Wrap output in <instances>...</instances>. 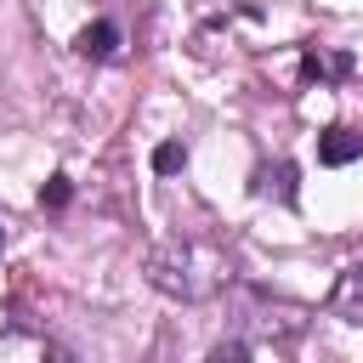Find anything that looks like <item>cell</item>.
<instances>
[{
  "instance_id": "277c9868",
  "label": "cell",
  "mask_w": 363,
  "mask_h": 363,
  "mask_svg": "<svg viewBox=\"0 0 363 363\" xmlns=\"http://www.w3.org/2000/svg\"><path fill=\"white\" fill-rule=\"evenodd\" d=\"M318 159L323 164H352V159H363V136L346 130V125H335V130L318 136Z\"/></svg>"
},
{
  "instance_id": "5b68a950",
  "label": "cell",
  "mask_w": 363,
  "mask_h": 363,
  "mask_svg": "<svg viewBox=\"0 0 363 363\" xmlns=\"http://www.w3.org/2000/svg\"><path fill=\"white\" fill-rule=\"evenodd\" d=\"M79 51H85V57H96V62H102V57H113V51H119V23H108V17H102V23H91V28L79 34Z\"/></svg>"
},
{
  "instance_id": "3957f363",
  "label": "cell",
  "mask_w": 363,
  "mask_h": 363,
  "mask_svg": "<svg viewBox=\"0 0 363 363\" xmlns=\"http://www.w3.org/2000/svg\"><path fill=\"white\" fill-rule=\"evenodd\" d=\"M329 312L363 329V261H357V267H346V272L335 278V295H329Z\"/></svg>"
},
{
  "instance_id": "9c48e42d",
  "label": "cell",
  "mask_w": 363,
  "mask_h": 363,
  "mask_svg": "<svg viewBox=\"0 0 363 363\" xmlns=\"http://www.w3.org/2000/svg\"><path fill=\"white\" fill-rule=\"evenodd\" d=\"M40 204H51V210H62V204H68V176H51V187L40 193Z\"/></svg>"
},
{
  "instance_id": "52a82bcc",
  "label": "cell",
  "mask_w": 363,
  "mask_h": 363,
  "mask_svg": "<svg viewBox=\"0 0 363 363\" xmlns=\"http://www.w3.org/2000/svg\"><path fill=\"white\" fill-rule=\"evenodd\" d=\"M182 164H187V147H182V142H164V147L153 153V170H159V176H170V170H182Z\"/></svg>"
},
{
  "instance_id": "6da1fadb",
  "label": "cell",
  "mask_w": 363,
  "mask_h": 363,
  "mask_svg": "<svg viewBox=\"0 0 363 363\" xmlns=\"http://www.w3.org/2000/svg\"><path fill=\"white\" fill-rule=\"evenodd\" d=\"M147 278H153V289H164L176 301H210V295L233 289V255L204 233H182L147 255Z\"/></svg>"
},
{
  "instance_id": "8992f818",
  "label": "cell",
  "mask_w": 363,
  "mask_h": 363,
  "mask_svg": "<svg viewBox=\"0 0 363 363\" xmlns=\"http://www.w3.org/2000/svg\"><path fill=\"white\" fill-rule=\"evenodd\" d=\"M306 74L312 79H340V74H352V57H340V51H306Z\"/></svg>"
},
{
  "instance_id": "7a4b0ae2",
  "label": "cell",
  "mask_w": 363,
  "mask_h": 363,
  "mask_svg": "<svg viewBox=\"0 0 363 363\" xmlns=\"http://www.w3.org/2000/svg\"><path fill=\"white\" fill-rule=\"evenodd\" d=\"M0 363H74L51 335L34 329H0Z\"/></svg>"
},
{
  "instance_id": "30bf717a",
  "label": "cell",
  "mask_w": 363,
  "mask_h": 363,
  "mask_svg": "<svg viewBox=\"0 0 363 363\" xmlns=\"http://www.w3.org/2000/svg\"><path fill=\"white\" fill-rule=\"evenodd\" d=\"M0 250H6V221H0Z\"/></svg>"
},
{
  "instance_id": "ba28073f",
  "label": "cell",
  "mask_w": 363,
  "mask_h": 363,
  "mask_svg": "<svg viewBox=\"0 0 363 363\" xmlns=\"http://www.w3.org/2000/svg\"><path fill=\"white\" fill-rule=\"evenodd\" d=\"M210 363H250V346H244V340H221V346L210 352Z\"/></svg>"
}]
</instances>
